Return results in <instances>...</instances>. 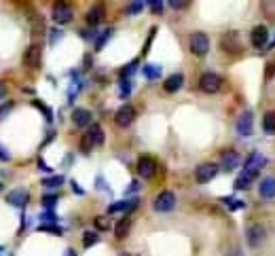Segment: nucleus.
<instances>
[{
  "label": "nucleus",
  "instance_id": "nucleus-27",
  "mask_svg": "<svg viewBox=\"0 0 275 256\" xmlns=\"http://www.w3.org/2000/svg\"><path fill=\"white\" fill-rule=\"evenodd\" d=\"M94 148H96V144H94V142H91V138L85 134L83 138H80V150H83V152H91Z\"/></svg>",
  "mask_w": 275,
  "mask_h": 256
},
{
  "label": "nucleus",
  "instance_id": "nucleus-22",
  "mask_svg": "<svg viewBox=\"0 0 275 256\" xmlns=\"http://www.w3.org/2000/svg\"><path fill=\"white\" fill-rule=\"evenodd\" d=\"M129 229H131V220H129V218L119 220V222H117V227H115L117 239H125V237H127V233H129Z\"/></svg>",
  "mask_w": 275,
  "mask_h": 256
},
{
  "label": "nucleus",
  "instance_id": "nucleus-17",
  "mask_svg": "<svg viewBox=\"0 0 275 256\" xmlns=\"http://www.w3.org/2000/svg\"><path fill=\"white\" fill-rule=\"evenodd\" d=\"M72 121L76 127H87V125H91V112L85 108H76L72 112Z\"/></svg>",
  "mask_w": 275,
  "mask_h": 256
},
{
  "label": "nucleus",
  "instance_id": "nucleus-15",
  "mask_svg": "<svg viewBox=\"0 0 275 256\" xmlns=\"http://www.w3.org/2000/svg\"><path fill=\"white\" fill-rule=\"evenodd\" d=\"M28 199H30V193L26 189H15V191H11L7 195V201L11 203V206H15V208H24L28 203Z\"/></svg>",
  "mask_w": 275,
  "mask_h": 256
},
{
  "label": "nucleus",
  "instance_id": "nucleus-5",
  "mask_svg": "<svg viewBox=\"0 0 275 256\" xmlns=\"http://www.w3.org/2000/svg\"><path fill=\"white\" fill-rule=\"evenodd\" d=\"M72 15H74V11H72V7L70 5H66V3H55L53 5V22L55 24H70L72 22Z\"/></svg>",
  "mask_w": 275,
  "mask_h": 256
},
{
  "label": "nucleus",
  "instance_id": "nucleus-48",
  "mask_svg": "<svg viewBox=\"0 0 275 256\" xmlns=\"http://www.w3.org/2000/svg\"><path fill=\"white\" fill-rule=\"evenodd\" d=\"M121 256H131V254H121Z\"/></svg>",
  "mask_w": 275,
  "mask_h": 256
},
{
  "label": "nucleus",
  "instance_id": "nucleus-36",
  "mask_svg": "<svg viewBox=\"0 0 275 256\" xmlns=\"http://www.w3.org/2000/svg\"><path fill=\"white\" fill-rule=\"evenodd\" d=\"M129 91H131L129 80H123V87H121V96H123V98H127V96H129Z\"/></svg>",
  "mask_w": 275,
  "mask_h": 256
},
{
  "label": "nucleus",
  "instance_id": "nucleus-26",
  "mask_svg": "<svg viewBox=\"0 0 275 256\" xmlns=\"http://www.w3.org/2000/svg\"><path fill=\"white\" fill-rule=\"evenodd\" d=\"M98 233H94V231H87L85 233V237H83V245H85V248H91V245H94V243H98Z\"/></svg>",
  "mask_w": 275,
  "mask_h": 256
},
{
  "label": "nucleus",
  "instance_id": "nucleus-20",
  "mask_svg": "<svg viewBox=\"0 0 275 256\" xmlns=\"http://www.w3.org/2000/svg\"><path fill=\"white\" fill-rule=\"evenodd\" d=\"M262 131H264V134H269V136L275 134V110L264 112V117H262Z\"/></svg>",
  "mask_w": 275,
  "mask_h": 256
},
{
  "label": "nucleus",
  "instance_id": "nucleus-11",
  "mask_svg": "<svg viewBox=\"0 0 275 256\" xmlns=\"http://www.w3.org/2000/svg\"><path fill=\"white\" fill-rule=\"evenodd\" d=\"M267 40H269V30L264 26H256L252 30L250 43H252L254 49H264V47H267Z\"/></svg>",
  "mask_w": 275,
  "mask_h": 256
},
{
  "label": "nucleus",
  "instance_id": "nucleus-3",
  "mask_svg": "<svg viewBox=\"0 0 275 256\" xmlns=\"http://www.w3.org/2000/svg\"><path fill=\"white\" fill-rule=\"evenodd\" d=\"M152 208H155L157 212H171L176 208V195L171 191H163L157 195L155 203H152Z\"/></svg>",
  "mask_w": 275,
  "mask_h": 256
},
{
  "label": "nucleus",
  "instance_id": "nucleus-19",
  "mask_svg": "<svg viewBox=\"0 0 275 256\" xmlns=\"http://www.w3.org/2000/svg\"><path fill=\"white\" fill-rule=\"evenodd\" d=\"M104 13H106L104 7H102V5H96V7L87 13V24H89V26H98L102 19H104Z\"/></svg>",
  "mask_w": 275,
  "mask_h": 256
},
{
  "label": "nucleus",
  "instance_id": "nucleus-30",
  "mask_svg": "<svg viewBox=\"0 0 275 256\" xmlns=\"http://www.w3.org/2000/svg\"><path fill=\"white\" fill-rule=\"evenodd\" d=\"M222 201H225V203H227V206H229L231 210H239V208H243V203H241L239 199H231V197H225Z\"/></svg>",
  "mask_w": 275,
  "mask_h": 256
},
{
  "label": "nucleus",
  "instance_id": "nucleus-44",
  "mask_svg": "<svg viewBox=\"0 0 275 256\" xmlns=\"http://www.w3.org/2000/svg\"><path fill=\"white\" fill-rule=\"evenodd\" d=\"M59 38H62V32H57V30H55V34L51 36V43H55V40H59Z\"/></svg>",
  "mask_w": 275,
  "mask_h": 256
},
{
  "label": "nucleus",
  "instance_id": "nucleus-45",
  "mask_svg": "<svg viewBox=\"0 0 275 256\" xmlns=\"http://www.w3.org/2000/svg\"><path fill=\"white\" fill-rule=\"evenodd\" d=\"M72 189H74V191L78 193V195H83V189H80V187H78V184H76V182H72Z\"/></svg>",
  "mask_w": 275,
  "mask_h": 256
},
{
  "label": "nucleus",
  "instance_id": "nucleus-50",
  "mask_svg": "<svg viewBox=\"0 0 275 256\" xmlns=\"http://www.w3.org/2000/svg\"><path fill=\"white\" fill-rule=\"evenodd\" d=\"M0 252H3V248H0Z\"/></svg>",
  "mask_w": 275,
  "mask_h": 256
},
{
  "label": "nucleus",
  "instance_id": "nucleus-8",
  "mask_svg": "<svg viewBox=\"0 0 275 256\" xmlns=\"http://www.w3.org/2000/svg\"><path fill=\"white\" fill-rule=\"evenodd\" d=\"M138 174L144 180H150V178H155V174H157V161L152 159V157H140L138 159Z\"/></svg>",
  "mask_w": 275,
  "mask_h": 256
},
{
  "label": "nucleus",
  "instance_id": "nucleus-38",
  "mask_svg": "<svg viewBox=\"0 0 275 256\" xmlns=\"http://www.w3.org/2000/svg\"><path fill=\"white\" fill-rule=\"evenodd\" d=\"M40 218H43V220H47V222H53V220H55V214H53V212H45V214H43V216H40Z\"/></svg>",
  "mask_w": 275,
  "mask_h": 256
},
{
  "label": "nucleus",
  "instance_id": "nucleus-35",
  "mask_svg": "<svg viewBox=\"0 0 275 256\" xmlns=\"http://www.w3.org/2000/svg\"><path fill=\"white\" fill-rule=\"evenodd\" d=\"M148 7L152 9V13H157V15L163 11V3H157V0H150V3H148Z\"/></svg>",
  "mask_w": 275,
  "mask_h": 256
},
{
  "label": "nucleus",
  "instance_id": "nucleus-37",
  "mask_svg": "<svg viewBox=\"0 0 275 256\" xmlns=\"http://www.w3.org/2000/svg\"><path fill=\"white\" fill-rule=\"evenodd\" d=\"M169 7H171V9H178V11H180V9H187V7H189V3H178V0H171Z\"/></svg>",
  "mask_w": 275,
  "mask_h": 256
},
{
  "label": "nucleus",
  "instance_id": "nucleus-1",
  "mask_svg": "<svg viewBox=\"0 0 275 256\" xmlns=\"http://www.w3.org/2000/svg\"><path fill=\"white\" fill-rule=\"evenodd\" d=\"M222 87V78L214 72H203L199 78V89L203 94H216V91Z\"/></svg>",
  "mask_w": 275,
  "mask_h": 256
},
{
  "label": "nucleus",
  "instance_id": "nucleus-43",
  "mask_svg": "<svg viewBox=\"0 0 275 256\" xmlns=\"http://www.w3.org/2000/svg\"><path fill=\"white\" fill-rule=\"evenodd\" d=\"M7 96V85L3 83V80H0V100H3Z\"/></svg>",
  "mask_w": 275,
  "mask_h": 256
},
{
  "label": "nucleus",
  "instance_id": "nucleus-33",
  "mask_svg": "<svg viewBox=\"0 0 275 256\" xmlns=\"http://www.w3.org/2000/svg\"><path fill=\"white\" fill-rule=\"evenodd\" d=\"M55 201H57V195H45V197H43V206H45V208H53Z\"/></svg>",
  "mask_w": 275,
  "mask_h": 256
},
{
  "label": "nucleus",
  "instance_id": "nucleus-40",
  "mask_svg": "<svg viewBox=\"0 0 275 256\" xmlns=\"http://www.w3.org/2000/svg\"><path fill=\"white\" fill-rule=\"evenodd\" d=\"M38 167H40V169H43V172H51V167L47 165V163H45L43 159H38Z\"/></svg>",
  "mask_w": 275,
  "mask_h": 256
},
{
  "label": "nucleus",
  "instance_id": "nucleus-46",
  "mask_svg": "<svg viewBox=\"0 0 275 256\" xmlns=\"http://www.w3.org/2000/svg\"><path fill=\"white\" fill-rule=\"evenodd\" d=\"M64 256H76V252L74 250H66V254Z\"/></svg>",
  "mask_w": 275,
  "mask_h": 256
},
{
  "label": "nucleus",
  "instance_id": "nucleus-6",
  "mask_svg": "<svg viewBox=\"0 0 275 256\" xmlns=\"http://www.w3.org/2000/svg\"><path fill=\"white\" fill-rule=\"evenodd\" d=\"M264 237H267V229L262 227V224H252V227L248 229L246 233V239H248V245L250 248H258V245L264 241Z\"/></svg>",
  "mask_w": 275,
  "mask_h": 256
},
{
  "label": "nucleus",
  "instance_id": "nucleus-39",
  "mask_svg": "<svg viewBox=\"0 0 275 256\" xmlns=\"http://www.w3.org/2000/svg\"><path fill=\"white\" fill-rule=\"evenodd\" d=\"M11 106H13V104H5V106H0V119H3L9 110H11Z\"/></svg>",
  "mask_w": 275,
  "mask_h": 256
},
{
  "label": "nucleus",
  "instance_id": "nucleus-34",
  "mask_svg": "<svg viewBox=\"0 0 275 256\" xmlns=\"http://www.w3.org/2000/svg\"><path fill=\"white\" fill-rule=\"evenodd\" d=\"M275 76V59L273 61H269V64H267V70H264V78H273Z\"/></svg>",
  "mask_w": 275,
  "mask_h": 256
},
{
  "label": "nucleus",
  "instance_id": "nucleus-24",
  "mask_svg": "<svg viewBox=\"0 0 275 256\" xmlns=\"http://www.w3.org/2000/svg\"><path fill=\"white\" fill-rule=\"evenodd\" d=\"M142 72H144V76H146V78L155 80V78H159V76H161V66H157V64H146L144 68H142Z\"/></svg>",
  "mask_w": 275,
  "mask_h": 256
},
{
  "label": "nucleus",
  "instance_id": "nucleus-12",
  "mask_svg": "<svg viewBox=\"0 0 275 256\" xmlns=\"http://www.w3.org/2000/svg\"><path fill=\"white\" fill-rule=\"evenodd\" d=\"M239 163H241V157L237 155L235 150H225L220 155V167L225 169V172H231V169L239 167Z\"/></svg>",
  "mask_w": 275,
  "mask_h": 256
},
{
  "label": "nucleus",
  "instance_id": "nucleus-25",
  "mask_svg": "<svg viewBox=\"0 0 275 256\" xmlns=\"http://www.w3.org/2000/svg\"><path fill=\"white\" fill-rule=\"evenodd\" d=\"M43 184L47 189H59L64 184V176H51V178H45Z\"/></svg>",
  "mask_w": 275,
  "mask_h": 256
},
{
  "label": "nucleus",
  "instance_id": "nucleus-49",
  "mask_svg": "<svg viewBox=\"0 0 275 256\" xmlns=\"http://www.w3.org/2000/svg\"><path fill=\"white\" fill-rule=\"evenodd\" d=\"M0 191H3V184H0Z\"/></svg>",
  "mask_w": 275,
  "mask_h": 256
},
{
  "label": "nucleus",
  "instance_id": "nucleus-7",
  "mask_svg": "<svg viewBox=\"0 0 275 256\" xmlns=\"http://www.w3.org/2000/svg\"><path fill=\"white\" fill-rule=\"evenodd\" d=\"M216 174H218V165H214V163H201L195 169V178L199 184H208L210 180L216 178Z\"/></svg>",
  "mask_w": 275,
  "mask_h": 256
},
{
  "label": "nucleus",
  "instance_id": "nucleus-4",
  "mask_svg": "<svg viewBox=\"0 0 275 256\" xmlns=\"http://www.w3.org/2000/svg\"><path fill=\"white\" fill-rule=\"evenodd\" d=\"M220 47L225 49L227 53H231V55L241 53V40H239V34H237V32H227V34H222V38H220Z\"/></svg>",
  "mask_w": 275,
  "mask_h": 256
},
{
  "label": "nucleus",
  "instance_id": "nucleus-31",
  "mask_svg": "<svg viewBox=\"0 0 275 256\" xmlns=\"http://www.w3.org/2000/svg\"><path fill=\"white\" fill-rule=\"evenodd\" d=\"M38 231H49V233H57V235H62V229L55 227V224H40Z\"/></svg>",
  "mask_w": 275,
  "mask_h": 256
},
{
  "label": "nucleus",
  "instance_id": "nucleus-47",
  "mask_svg": "<svg viewBox=\"0 0 275 256\" xmlns=\"http://www.w3.org/2000/svg\"><path fill=\"white\" fill-rule=\"evenodd\" d=\"M229 256H243V254H241V252H239V250H233V252H231V254H229Z\"/></svg>",
  "mask_w": 275,
  "mask_h": 256
},
{
  "label": "nucleus",
  "instance_id": "nucleus-18",
  "mask_svg": "<svg viewBox=\"0 0 275 256\" xmlns=\"http://www.w3.org/2000/svg\"><path fill=\"white\" fill-rule=\"evenodd\" d=\"M182 83H185V76L182 74H171L165 78V83H163V89L167 91V94H176V91L182 87Z\"/></svg>",
  "mask_w": 275,
  "mask_h": 256
},
{
  "label": "nucleus",
  "instance_id": "nucleus-2",
  "mask_svg": "<svg viewBox=\"0 0 275 256\" xmlns=\"http://www.w3.org/2000/svg\"><path fill=\"white\" fill-rule=\"evenodd\" d=\"M210 51V38L203 34V32H195L191 36V53L197 55V57H203Z\"/></svg>",
  "mask_w": 275,
  "mask_h": 256
},
{
  "label": "nucleus",
  "instance_id": "nucleus-9",
  "mask_svg": "<svg viewBox=\"0 0 275 256\" xmlns=\"http://www.w3.org/2000/svg\"><path fill=\"white\" fill-rule=\"evenodd\" d=\"M40 59H43V49H40V45H30L24 53V64L28 68L36 70L40 66Z\"/></svg>",
  "mask_w": 275,
  "mask_h": 256
},
{
  "label": "nucleus",
  "instance_id": "nucleus-10",
  "mask_svg": "<svg viewBox=\"0 0 275 256\" xmlns=\"http://www.w3.org/2000/svg\"><path fill=\"white\" fill-rule=\"evenodd\" d=\"M134 119H136V110H134V106H129V104L121 106L117 110V115H115V123L119 127H129L131 123H134Z\"/></svg>",
  "mask_w": 275,
  "mask_h": 256
},
{
  "label": "nucleus",
  "instance_id": "nucleus-16",
  "mask_svg": "<svg viewBox=\"0 0 275 256\" xmlns=\"http://www.w3.org/2000/svg\"><path fill=\"white\" fill-rule=\"evenodd\" d=\"M258 193L262 199H275V178H264L258 187Z\"/></svg>",
  "mask_w": 275,
  "mask_h": 256
},
{
  "label": "nucleus",
  "instance_id": "nucleus-21",
  "mask_svg": "<svg viewBox=\"0 0 275 256\" xmlns=\"http://www.w3.org/2000/svg\"><path fill=\"white\" fill-rule=\"evenodd\" d=\"M254 178H256V174H252V172H243L241 176L235 180V189L237 191H243V189H250V184L254 182Z\"/></svg>",
  "mask_w": 275,
  "mask_h": 256
},
{
  "label": "nucleus",
  "instance_id": "nucleus-29",
  "mask_svg": "<svg viewBox=\"0 0 275 256\" xmlns=\"http://www.w3.org/2000/svg\"><path fill=\"white\" fill-rule=\"evenodd\" d=\"M32 30H34V34H40L45 30V24H43V19H38V17H32Z\"/></svg>",
  "mask_w": 275,
  "mask_h": 256
},
{
  "label": "nucleus",
  "instance_id": "nucleus-32",
  "mask_svg": "<svg viewBox=\"0 0 275 256\" xmlns=\"http://www.w3.org/2000/svg\"><path fill=\"white\" fill-rule=\"evenodd\" d=\"M142 9H144V3H131V5H129V15L142 13Z\"/></svg>",
  "mask_w": 275,
  "mask_h": 256
},
{
  "label": "nucleus",
  "instance_id": "nucleus-28",
  "mask_svg": "<svg viewBox=\"0 0 275 256\" xmlns=\"http://www.w3.org/2000/svg\"><path fill=\"white\" fill-rule=\"evenodd\" d=\"M110 34H113V30H106V32H102V36L96 40V51H100L102 47H104V43L110 38Z\"/></svg>",
  "mask_w": 275,
  "mask_h": 256
},
{
  "label": "nucleus",
  "instance_id": "nucleus-41",
  "mask_svg": "<svg viewBox=\"0 0 275 256\" xmlns=\"http://www.w3.org/2000/svg\"><path fill=\"white\" fill-rule=\"evenodd\" d=\"M96 224H98V229H108V222H106V220H102V218H98Z\"/></svg>",
  "mask_w": 275,
  "mask_h": 256
},
{
  "label": "nucleus",
  "instance_id": "nucleus-42",
  "mask_svg": "<svg viewBox=\"0 0 275 256\" xmlns=\"http://www.w3.org/2000/svg\"><path fill=\"white\" fill-rule=\"evenodd\" d=\"M0 161H9V152L0 146Z\"/></svg>",
  "mask_w": 275,
  "mask_h": 256
},
{
  "label": "nucleus",
  "instance_id": "nucleus-14",
  "mask_svg": "<svg viewBox=\"0 0 275 256\" xmlns=\"http://www.w3.org/2000/svg\"><path fill=\"white\" fill-rule=\"evenodd\" d=\"M267 165V157H262L258 150H254L252 155L246 159V172H252V174H258L260 167Z\"/></svg>",
  "mask_w": 275,
  "mask_h": 256
},
{
  "label": "nucleus",
  "instance_id": "nucleus-13",
  "mask_svg": "<svg viewBox=\"0 0 275 256\" xmlns=\"http://www.w3.org/2000/svg\"><path fill=\"white\" fill-rule=\"evenodd\" d=\"M252 127H254V119H252V112L248 110L237 119V134L248 138V136H252Z\"/></svg>",
  "mask_w": 275,
  "mask_h": 256
},
{
  "label": "nucleus",
  "instance_id": "nucleus-23",
  "mask_svg": "<svg viewBox=\"0 0 275 256\" xmlns=\"http://www.w3.org/2000/svg\"><path fill=\"white\" fill-rule=\"evenodd\" d=\"M87 136L91 138V142H94L96 146H100L102 142H104V131H102L100 125H91V127L87 129Z\"/></svg>",
  "mask_w": 275,
  "mask_h": 256
}]
</instances>
